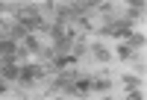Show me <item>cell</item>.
Masks as SVG:
<instances>
[{
	"instance_id": "6da1fadb",
	"label": "cell",
	"mask_w": 147,
	"mask_h": 100,
	"mask_svg": "<svg viewBox=\"0 0 147 100\" xmlns=\"http://www.w3.org/2000/svg\"><path fill=\"white\" fill-rule=\"evenodd\" d=\"M44 74H47V71H44L41 65H24V68L18 71V82H21V85H32L35 80H41Z\"/></svg>"
},
{
	"instance_id": "7a4b0ae2",
	"label": "cell",
	"mask_w": 147,
	"mask_h": 100,
	"mask_svg": "<svg viewBox=\"0 0 147 100\" xmlns=\"http://www.w3.org/2000/svg\"><path fill=\"white\" fill-rule=\"evenodd\" d=\"M100 32H103V35H112V39H129V35H132L129 21H112V24H106Z\"/></svg>"
},
{
	"instance_id": "3957f363",
	"label": "cell",
	"mask_w": 147,
	"mask_h": 100,
	"mask_svg": "<svg viewBox=\"0 0 147 100\" xmlns=\"http://www.w3.org/2000/svg\"><path fill=\"white\" fill-rule=\"evenodd\" d=\"M77 77H80L77 71H59V77L53 80V89H59V91H68V94H74V82H77Z\"/></svg>"
},
{
	"instance_id": "277c9868",
	"label": "cell",
	"mask_w": 147,
	"mask_h": 100,
	"mask_svg": "<svg viewBox=\"0 0 147 100\" xmlns=\"http://www.w3.org/2000/svg\"><path fill=\"white\" fill-rule=\"evenodd\" d=\"M91 94V77H77V82H74V97H88Z\"/></svg>"
},
{
	"instance_id": "5b68a950",
	"label": "cell",
	"mask_w": 147,
	"mask_h": 100,
	"mask_svg": "<svg viewBox=\"0 0 147 100\" xmlns=\"http://www.w3.org/2000/svg\"><path fill=\"white\" fill-rule=\"evenodd\" d=\"M91 56H94L97 62H109V59H112V53H109V50H106L103 44H97V41L91 44Z\"/></svg>"
},
{
	"instance_id": "8992f818",
	"label": "cell",
	"mask_w": 147,
	"mask_h": 100,
	"mask_svg": "<svg viewBox=\"0 0 147 100\" xmlns=\"http://www.w3.org/2000/svg\"><path fill=\"white\" fill-rule=\"evenodd\" d=\"M112 89V80L109 77H94L91 80V91H109Z\"/></svg>"
},
{
	"instance_id": "52a82bcc",
	"label": "cell",
	"mask_w": 147,
	"mask_h": 100,
	"mask_svg": "<svg viewBox=\"0 0 147 100\" xmlns=\"http://www.w3.org/2000/svg\"><path fill=\"white\" fill-rule=\"evenodd\" d=\"M27 35H30V30L24 27V24H12V27H9V39L12 41H15V39H27Z\"/></svg>"
},
{
	"instance_id": "ba28073f",
	"label": "cell",
	"mask_w": 147,
	"mask_h": 100,
	"mask_svg": "<svg viewBox=\"0 0 147 100\" xmlns=\"http://www.w3.org/2000/svg\"><path fill=\"white\" fill-rule=\"evenodd\" d=\"M18 71L15 65H0V80H18Z\"/></svg>"
},
{
	"instance_id": "9c48e42d",
	"label": "cell",
	"mask_w": 147,
	"mask_h": 100,
	"mask_svg": "<svg viewBox=\"0 0 147 100\" xmlns=\"http://www.w3.org/2000/svg\"><path fill=\"white\" fill-rule=\"evenodd\" d=\"M121 80H124L127 91H138V85H141V80L136 77V74H124V77H121Z\"/></svg>"
},
{
	"instance_id": "30bf717a",
	"label": "cell",
	"mask_w": 147,
	"mask_h": 100,
	"mask_svg": "<svg viewBox=\"0 0 147 100\" xmlns=\"http://www.w3.org/2000/svg\"><path fill=\"white\" fill-rule=\"evenodd\" d=\"M115 56H118L121 62H127V59H136V56H132V47H129V44H121V47L115 50Z\"/></svg>"
},
{
	"instance_id": "8fae6325",
	"label": "cell",
	"mask_w": 147,
	"mask_h": 100,
	"mask_svg": "<svg viewBox=\"0 0 147 100\" xmlns=\"http://www.w3.org/2000/svg\"><path fill=\"white\" fill-rule=\"evenodd\" d=\"M24 47H27V50H32V53H41V44L35 41V35H32V32L27 35V39H24Z\"/></svg>"
},
{
	"instance_id": "7c38bea8",
	"label": "cell",
	"mask_w": 147,
	"mask_h": 100,
	"mask_svg": "<svg viewBox=\"0 0 147 100\" xmlns=\"http://www.w3.org/2000/svg\"><path fill=\"white\" fill-rule=\"evenodd\" d=\"M129 47H144V32H132L129 35Z\"/></svg>"
},
{
	"instance_id": "4fadbf2b",
	"label": "cell",
	"mask_w": 147,
	"mask_h": 100,
	"mask_svg": "<svg viewBox=\"0 0 147 100\" xmlns=\"http://www.w3.org/2000/svg\"><path fill=\"white\" fill-rule=\"evenodd\" d=\"M127 100H144V97H141V91H129V94H127Z\"/></svg>"
},
{
	"instance_id": "5bb4252c",
	"label": "cell",
	"mask_w": 147,
	"mask_h": 100,
	"mask_svg": "<svg viewBox=\"0 0 147 100\" xmlns=\"http://www.w3.org/2000/svg\"><path fill=\"white\" fill-rule=\"evenodd\" d=\"M103 100H112V97H103Z\"/></svg>"
}]
</instances>
